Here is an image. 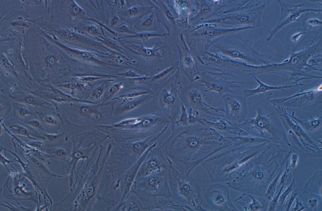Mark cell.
I'll return each instance as SVG.
<instances>
[{
    "instance_id": "obj_20",
    "label": "cell",
    "mask_w": 322,
    "mask_h": 211,
    "mask_svg": "<svg viewBox=\"0 0 322 211\" xmlns=\"http://www.w3.org/2000/svg\"><path fill=\"white\" fill-rule=\"evenodd\" d=\"M165 35L164 34H158L153 33H141L136 34L127 37H123L122 38H133L140 39L143 41L147 40L149 38L156 36H162Z\"/></svg>"
},
{
    "instance_id": "obj_22",
    "label": "cell",
    "mask_w": 322,
    "mask_h": 211,
    "mask_svg": "<svg viewBox=\"0 0 322 211\" xmlns=\"http://www.w3.org/2000/svg\"><path fill=\"white\" fill-rule=\"evenodd\" d=\"M71 13L74 16L80 17L84 13V12L75 3H73L71 6Z\"/></svg>"
},
{
    "instance_id": "obj_7",
    "label": "cell",
    "mask_w": 322,
    "mask_h": 211,
    "mask_svg": "<svg viewBox=\"0 0 322 211\" xmlns=\"http://www.w3.org/2000/svg\"><path fill=\"white\" fill-rule=\"evenodd\" d=\"M1 99L3 100L17 102L36 107H42L55 110L50 107L53 105L32 93L19 90L3 92ZM54 106V105H53Z\"/></svg>"
},
{
    "instance_id": "obj_28",
    "label": "cell",
    "mask_w": 322,
    "mask_h": 211,
    "mask_svg": "<svg viewBox=\"0 0 322 211\" xmlns=\"http://www.w3.org/2000/svg\"><path fill=\"white\" fill-rule=\"evenodd\" d=\"M153 15H152L144 20L142 25L145 27H148L151 26L153 22Z\"/></svg>"
},
{
    "instance_id": "obj_19",
    "label": "cell",
    "mask_w": 322,
    "mask_h": 211,
    "mask_svg": "<svg viewBox=\"0 0 322 211\" xmlns=\"http://www.w3.org/2000/svg\"><path fill=\"white\" fill-rule=\"evenodd\" d=\"M46 139L47 142L50 144L59 143L64 136V132L62 133L52 134L47 133H40Z\"/></svg>"
},
{
    "instance_id": "obj_8",
    "label": "cell",
    "mask_w": 322,
    "mask_h": 211,
    "mask_svg": "<svg viewBox=\"0 0 322 211\" xmlns=\"http://www.w3.org/2000/svg\"><path fill=\"white\" fill-rule=\"evenodd\" d=\"M187 102L190 107V108L200 111L203 112L208 114L214 115L217 116L224 117V115H220L212 112L213 111L219 113L221 112H225L222 107L214 108L207 104L203 100L202 91H201L198 86L194 85L187 92L186 96Z\"/></svg>"
},
{
    "instance_id": "obj_21",
    "label": "cell",
    "mask_w": 322,
    "mask_h": 211,
    "mask_svg": "<svg viewBox=\"0 0 322 211\" xmlns=\"http://www.w3.org/2000/svg\"><path fill=\"white\" fill-rule=\"evenodd\" d=\"M7 103H1L0 105V121H3L4 118L10 111L11 106Z\"/></svg>"
},
{
    "instance_id": "obj_13",
    "label": "cell",
    "mask_w": 322,
    "mask_h": 211,
    "mask_svg": "<svg viewBox=\"0 0 322 211\" xmlns=\"http://www.w3.org/2000/svg\"><path fill=\"white\" fill-rule=\"evenodd\" d=\"M36 112L46 128L47 133H58L62 125L60 119L57 116L55 117L46 112L38 111H36Z\"/></svg>"
},
{
    "instance_id": "obj_16",
    "label": "cell",
    "mask_w": 322,
    "mask_h": 211,
    "mask_svg": "<svg viewBox=\"0 0 322 211\" xmlns=\"http://www.w3.org/2000/svg\"><path fill=\"white\" fill-rule=\"evenodd\" d=\"M23 123L39 133L47 132L46 128L41 121L37 119L27 118L24 120Z\"/></svg>"
},
{
    "instance_id": "obj_24",
    "label": "cell",
    "mask_w": 322,
    "mask_h": 211,
    "mask_svg": "<svg viewBox=\"0 0 322 211\" xmlns=\"http://www.w3.org/2000/svg\"><path fill=\"white\" fill-rule=\"evenodd\" d=\"M14 158V159H13V160H9L8 159H7L4 156H3L2 154V153H1V151H0V162H1V163H2L5 166V167L7 168V169H8V171H9L8 170V168L7 167V166H6V163L9 164L10 165H11V167H12V168H14L12 166L11 164L10 163L11 162H13L14 161L16 160V158Z\"/></svg>"
},
{
    "instance_id": "obj_1",
    "label": "cell",
    "mask_w": 322,
    "mask_h": 211,
    "mask_svg": "<svg viewBox=\"0 0 322 211\" xmlns=\"http://www.w3.org/2000/svg\"><path fill=\"white\" fill-rule=\"evenodd\" d=\"M172 132L160 147L174 166L187 174L201 160V150L205 151L201 148L217 146L221 137L215 129L202 124L175 127Z\"/></svg>"
},
{
    "instance_id": "obj_33",
    "label": "cell",
    "mask_w": 322,
    "mask_h": 211,
    "mask_svg": "<svg viewBox=\"0 0 322 211\" xmlns=\"http://www.w3.org/2000/svg\"><path fill=\"white\" fill-rule=\"evenodd\" d=\"M167 17L171 20H174L173 15L172 13L169 10H167L165 11Z\"/></svg>"
},
{
    "instance_id": "obj_29",
    "label": "cell",
    "mask_w": 322,
    "mask_h": 211,
    "mask_svg": "<svg viewBox=\"0 0 322 211\" xmlns=\"http://www.w3.org/2000/svg\"><path fill=\"white\" fill-rule=\"evenodd\" d=\"M292 185L293 184H292L283 193V194L280 196V201L282 202V201H283L284 199L285 198V197L290 193L292 189Z\"/></svg>"
},
{
    "instance_id": "obj_3",
    "label": "cell",
    "mask_w": 322,
    "mask_h": 211,
    "mask_svg": "<svg viewBox=\"0 0 322 211\" xmlns=\"http://www.w3.org/2000/svg\"><path fill=\"white\" fill-rule=\"evenodd\" d=\"M169 163L168 179L171 198L187 206L196 207L197 201V185L189 174L177 170L166 157Z\"/></svg>"
},
{
    "instance_id": "obj_27",
    "label": "cell",
    "mask_w": 322,
    "mask_h": 211,
    "mask_svg": "<svg viewBox=\"0 0 322 211\" xmlns=\"http://www.w3.org/2000/svg\"><path fill=\"white\" fill-rule=\"evenodd\" d=\"M139 11V10L138 8L136 7H133L127 11L126 13V14L127 16H134L138 14Z\"/></svg>"
},
{
    "instance_id": "obj_34",
    "label": "cell",
    "mask_w": 322,
    "mask_h": 211,
    "mask_svg": "<svg viewBox=\"0 0 322 211\" xmlns=\"http://www.w3.org/2000/svg\"><path fill=\"white\" fill-rule=\"evenodd\" d=\"M4 131H5V130H4V129L3 126V125L2 124H1V126H0V137H1V138L2 137H3V134L4 132Z\"/></svg>"
},
{
    "instance_id": "obj_11",
    "label": "cell",
    "mask_w": 322,
    "mask_h": 211,
    "mask_svg": "<svg viewBox=\"0 0 322 211\" xmlns=\"http://www.w3.org/2000/svg\"><path fill=\"white\" fill-rule=\"evenodd\" d=\"M40 98L52 104L55 107L68 100L67 96L59 90L47 86L31 92Z\"/></svg>"
},
{
    "instance_id": "obj_17",
    "label": "cell",
    "mask_w": 322,
    "mask_h": 211,
    "mask_svg": "<svg viewBox=\"0 0 322 211\" xmlns=\"http://www.w3.org/2000/svg\"><path fill=\"white\" fill-rule=\"evenodd\" d=\"M188 114L186 108L182 103L180 113L176 120L175 127H186L188 126Z\"/></svg>"
},
{
    "instance_id": "obj_25",
    "label": "cell",
    "mask_w": 322,
    "mask_h": 211,
    "mask_svg": "<svg viewBox=\"0 0 322 211\" xmlns=\"http://www.w3.org/2000/svg\"><path fill=\"white\" fill-rule=\"evenodd\" d=\"M85 29L88 33L92 35H96L99 34L98 30L93 26H87L85 28Z\"/></svg>"
},
{
    "instance_id": "obj_9",
    "label": "cell",
    "mask_w": 322,
    "mask_h": 211,
    "mask_svg": "<svg viewBox=\"0 0 322 211\" xmlns=\"http://www.w3.org/2000/svg\"><path fill=\"white\" fill-rule=\"evenodd\" d=\"M10 133L18 137L36 140L40 139L46 140L39 132L25 124L17 118L14 117L8 120L1 121Z\"/></svg>"
},
{
    "instance_id": "obj_14",
    "label": "cell",
    "mask_w": 322,
    "mask_h": 211,
    "mask_svg": "<svg viewBox=\"0 0 322 211\" xmlns=\"http://www.w3.org/2000/svg\"><path fill=\"white\" fill-rule=\"evenodd\" d=\"M13 106L14 117L18 118L19 120L20 118H24L25 120L29 117L37 116L36 112H34L31 108L30 106L29 105L13 102Z\"/></svg>"
},
{
    "instance_id": "obj_4",
    "label": "cell",
    "mask_w": 322,
    "mask_h": 211,
    "mask_svg": "<svg viewBox=\"0 0 322 211\" xmlns=\"http://www.w3.org/2000/svg\"><path fill=\"white\" fill-rule=\"evenodd\" d=\"M169 167L170 163L160 147L155 146L146 155L135 179L147 176L156 172L168 170Z\"/></svg>"
},
{
    "instance_id": "obj_23",
    "label": "cell",
    "mask_w": 322,
    "mask_h": 211,
    "mask_svg": "<svg viewBox=\"0 0 322 211\" xmlns=\"http://www.w3.org/2000/svg\"><path fill=\"white\" fill-rule=\"evenodd\" d=\"M28 145L30 146L42 149L44 146V143L41 141H35L29 142L27 143Z\"/></svg>"
},
{
    "instance_id": "obj_30",
    "label": "cell",
    "mask_w": 322,
    "mask_h": 211,
    "mask_svg": "<svg viewBox=\"0 0 322 211\" xmlns=\"http://www.w3.org/2000/svg\"><path fill=\"white\" fill-rule=\"evenodd\" d=\"M119 19L117 16L115 15L114 16L110 22V25L113 27L116 24H117L119 21Z\"/></svg>"
},
{
    "instance_id": "obj_5",
    "label": "cell",
    "mask_w": 322,
    "mask_h": 211,
    "mask_svg": "<svg viewBox=\"0 0 322 211\" xmlns=\"http://www.w3.org/2000/svg\"><path fill=\"white\" fill-rule=\"evenodd\" d=\"M225 106V117L228 121L240 123L246 120L247 114L246 98L243 96L226 93L223 96Z\"/></svg>"
},
{
    "instance_id": "obj_15",
    "label": "cell",
    "mask_w": 322,
    "mask_h": 211,
    "mask_svg": "<svg viewBox=\"0 0 322 211\" xmlns=\"http://www.w3.org/2000/svg\"><path fill=\"white\" fill-rule=\"evenodd\" d=\"M229 140L233 141L240 144L256 143L266 140L259 137H254L250 135L245 136L238 135V136L225 137Z\"/></svg>"
},
{
    "instance_id": "obj_35",
    "label": "cell",
    "mask_w": 322,
    "mask_h": 211,
    "mask_svg": "<svg viewBox=\"0 0 322 211\" xmlns=\"http://www.w3.org/2000/svg\"><path fill=\"white\" fill-rule=\"evenodd\" d=\"M227 141H226V142H227ZM220 143H223V142H220Z\"/></svg>"
},
{
    "instance_id": "obj_10",
    "label": "cell",
    "mask_w": 322,
    "mask_h": 211,
    "mask_svg": "<svg viewBox=\"0 0 322 211\" xmlns=\"http://www.w3.org/2000/svg\"><path fill=\"white\" fill-rule=\"evenodd\" d=\"M201 121L205 125L208 126L223 133H228L240 136L250 135V133L232 123L229 121L219 119L214 122L209 121L204 118H201Z\"/></svg>"
},
{
    "instance_id": "obj_26",
    "label": "cell",
    "mask_w": 322,
    "mask_h": 211,
    "mask_svg": "<svg viewBox=\"0 0 322 211\" xmlns=\"http://www.w3.org/2000/svg\"><path fill=\"white\" fill-rule=\"evenodd\" d=\"M118 31L119 33H127L132 35H134L135 34L129 28L126 26H122L119 28L118 29Z\"/></svg>"
},
{
    "instance_id": "obj_2",
    "label": "cell",
    "mask_w": 322,
    "mask_h": 211,
    "mask_svg": "<svg viewBox=\"0 0 322 211\" xmlns=\"http://www.w3.org/2000/svg\"><path fill=\"white\" fill-rule=\"evenodd\" d=\"M168 169L156 172L135 179L132 192L142 204L159 197L171 198L168 182Z\"/></svg>"
},
{
    "instance_id": "obj_31",
    "label": "cell",
    "mask_w": 322,
    "mask_h": 211,
    "mask_svg": "<svg viewBox=\"0 0 322 211\" xmlns=\"http://www.w3.org/2000/svg\"><path fill=\"white\" fill-rule=\"evenodd\" d=\"M185 62L187 66H191L193 64V60L190 57H186L185 59Z\"/></svg>"
},
{
    "instance_id": "obj_6",
    "label": "cell",
    "mask_w": 322,
    "mask_h": 211,
    "mask_svg": "<svg viewBox=\"0 0 322 211\" xmlns=\"http://www.w3.org/2000/svg\"><path fill=\"white\" fill-rule=\"evenodd\" d=\"M217 78L207 75L205 73H202L200 76H198L196 80L203 83V84L199 86H205V89L202 92L206 93L209 91H214L218 93L219 96L225 93L234 92L233 88H239L241 87L238 83H243L244 82L228 81L222 76H219Z\"/></svg>"
},
{
    "instance_id": "obj_12",
    "label": "cell",
    "mask_w": 322,
    "mask_h": 211,
    "mask_svg": "<svg viewBox=\"0 0 322 211\" xmlns=\"http://www.w3.org/2000/svg\"><path fill=\"white\" fill-rule=\"evenodd\" d=\"M191 208L186 205L175 204L169 199L164 198L148 206L143 207L146 211H186Z\"/></svg>"
},
{
    "instance_id": "obj_18",
    "label": "cell",
    "mask_w": 322,
    "mask_h": 211,
    "mask_svg": "<svg viewBox=\"0 0 322 211\" xmlns=\"http://www.w3.org/2000/svg\"><path fill=\"white\" fill-rule=\"evenodd\" d=\"M188 111V125L197 124V123L205 125L201 121V118L200 117L198 111L196 110L193 112L192 109L191 108H190Z\"/></svg>"
},
{
    "instance_id": "obj_32",
    "label": "cell",
    "mask_w": 322,
    "mask_h": 211,
    "mask_svg": "<svg viewBox=\"0 0 322 211\" xmlns=\"http://www.w3.org/2000/svg\"><path fill=\"white\" fill-rule=\"evenodd\" d=\"M297 155L295 154L293 155L291 158V160L292 162L291 163L292 165L291 166L294 167L295 166L296 163H297Z\"/></svg>"
}]
</instances>
